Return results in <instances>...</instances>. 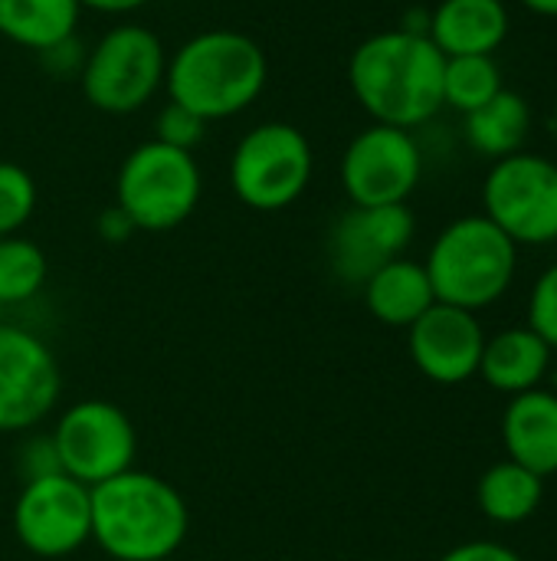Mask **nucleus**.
I'll return each instance as SVG.
<instances>
[{"mask_svg":"<svg viewBox=\"0 0 557 561\" xmlns=\"http://www.w3.org/2000/svg\"><path fill=\"white\" fill-rule=\"evenodd\" d=\"M13 533L36 559H66L92 542V496L79 480L56 473L23 483L13 503Z\"/></svg>","mask_w":557,"mask_h":561,"instance_id":"nucleus-11","label":"nucleus"},{"mask_svg":"<svg viewBox=\"0 0 557 561\" xmlns=\"http://www.w3.org/2000/svg\"><path fill=\"white\" fill-rule=\"evenodd\" d=\"M423 266L437 302L479 312L509 293L519 270V247L486 214H473L440 230Z\"/></svg>","mask_w":557,"mask_h":561,"instance_id":"nucleus-4","label":"nucleus"},{"mask_svg":"<svg viewBox=\"0 0 557 561\" xmlns=\"http://www.w3.org/2000/svg\"><path fill=\"white\" fill-rule=\"evenodd\" d=\"M36 210V181L23 164L0 161V237H13Z\"/></svg>","mask_w":557,"mask_h":561,"instance_id":"nucleus-24","label":"nucleus"},{"mask_svg":"<svg viewBox=\"0 0 557 561\" xmlns=\"http://www.w3.org/2000/svg\"><path fill=\"white\" fill-rule=\"evenodd\" d=\"M555 385H557V378H555Z\"/></svg>","mask_w":557,"mask_h":561,"instance_id":"nucleus-33","label":"nucleus"},{"mask_svg":"<svg viewBox=\"0 0 557 561\" xmlns=\"http://www.w3.org/2000/svg\"><path fill=\"white\" fill-rule=\"evenodd\" d=\"M46 273V253L33 240L20 233L0 237V309L30 302L43 289Z\"/></svg>","mask_w":557,"mask_h":561,"instance_id":"nucleus-23","label":"nucleus"},{"mask_svg":"<svg viewBox=\"0 0 557 561\" xmlns=\"http://www.w3.org/2000/svg\"><path fill=\"white\" fill-rule=\"evenodd\" d=\"M95 230H98V237H102L105 243H125V240L135 233V224H131V217H128L118 204H112V207H105V210L98 214Z\"/></svg>","mask_w":557,"mask_h":561,"instance_id":"nucleus-30","label":"nucleus"},{"mask_svg":"<svg viewBox=\"0 0 557 561\" xmlns=\"http://www.w3.org/2000/svg\"><path fill=\"white\" fill-rule=\"evenodd\" d=\"M502 444L509 460L538 473L542 480L557 473V391L535 388L515 394L502 414Z\"/></svg>","mask_w":557,"mask_h":561,"instance_id":"nucleus-15","label":"nucleus"},{"mask_svg":"<svg viewBox=\"0 0 557 561\" xmlns=\"http://www.w3.org/2000/svg\"><path fill=\"white\" fill-rule=\"evenodd\" d=\"M16 473H20V483H33V480L62 473L59 454H56V444H53V434L26 437L20 444V450H16Z\"/></svg>","mask_w":557,"mask_h":561,"instance_id":"nucleus-27","label":"nucleus"},{"mask_svg":"<svg viewBox=\"0 0 557 561\" xmlns=\"http://www.w3.org/2000/svg\"><path fill=\"white\" fill-rule=\"evenodd\" d=\"M0 312H3V309H0Z\"/></svg>","mask_w":557,"mask_h":561,"instance_id":"nucleus-34","label":"nucleus"},{"mask_svg":"<svg viewBox=\"0 0 557 561\" xmlns=\"http://www.w3.org/2000/svg\"><path fill=\"white\" fill-rule=\"evenodd\" d=\"M269 82L266 49L240 30H200L167 56L164 92L204 122L246 112Z\"/></svg>","mask_w":557,"mask_h":561,"instance_id":"nucleus-3","label":"nucleus"},{"mask_svg":"<svg viewBox=\"0 0 557 561\" xmlns=\"http://www.w3.org/2000/svg\"><path fill=\"white\" fill-rule=\"evenodd\" d=\"M79 16V0H0V36L43 53L76 36Z\"/></svg>","mask_w":557,"mask_h":561,"instance_id":"nucleus-19","label":"nucleus"},{"mask_svg":"<svg viewBox=\"0 0 557 561\" xmlns=\"http://www.w3.org/2000/svg\"><path fill=\"white\" fill-rule=\"evenodd\" d=\"M53 444L62 473L89 490L131 470L138 454L135 424L108 401H79L66 408L53 427Z\"/></svg>","mask_w":557,"mask_h":561,"instance_id":"nucleus-9","label":"nucleus"},{"mask_svg":"<svg viewBox=\"0 0 557 561\" xmlns=\"http://www.w3.org/2000/svg\"><path fill=\"white\" fill-rule=\"evenodd\" d=\"M204 174L194 151L161 141L131 148L115 178V204L131 217L135 230L167 233L181 227L200 204Z\"/></svg>","mask_w":557,"mask_h":561,"instance_id":"nucleus-5","label":"nucleus"},{"mask_svg":"<svg viewBox=\"0 0 557 561\" xmlns=\"http://www.w3.org/2000/svg\"><path fill=\"white\" fill-rule=\"evenodd\" d=\"M62 391L49 345L23 329L0 322V434H26L43 424Z\"/></svg>","mask_w":557,"mask_h":561,"instance_id":"nucleus-12","label":"nucleus"},{"mask_svg":"<svg viewBox=\"0 0 557 561\" xmlns=\"http://www.w3.org/2000/svg\"><path fill=\"white\" fill-rule=\"evenodd\" d=\"M207 125L210 122H204L190 108H184V105H177V102L167 99V105L154 118V141L171 145V148H181V151H194L204 141Z\"/></svg>","mask_w":557,"mask_h":561,"instance_id":"nucleus-25","label":"nucleus"},{"mask_svg":"<svg viewBox=\"0 0 557 561\" xmlns=\"http://www.w3.org/2000/svg\"><path fill=\"white\" fill-rule=\"evenodd\" d=\"M532 128V108L519 92L502 89L483 108L466 115V141L486 158H509L522 151V141Z\"/></svg>","mask_w":557,"mask_h":561,"instance_id":"nucleus-21","label":"nucleus"},{"mask_svg":"<svg viewBox=\"0 0 557 561\" xmlns=\"http://www.w3.org/2000/svg\"><path fill=\"white\" fill-rule=\"evenodd\" d=\"M315 171L309 135L292 122L253 125L230 154V191L259 214L292 207Z\"/></svg>","mask_w":557,"mask_h":561,"instance_id":"nucleus-7","label":"nucleus"},{"mask_svg":"<svg viewBox=\"0 0 557 561\" xmlns=\"http://www.w3.org/2000/svg\"><path fill=\"white\" fill-rule=\"evenodd\" d=\"M423 178V151L407 128L371 122L341 154V187L355 207L407 204Z\"/></svg>","mask_w":557,"mask_h":561,"instance_id":"nucleus-10","label":"nucleus"},{"mask_svg":"<svg viewBox=\"0 0 557 561\" xmlns=\"http://www.w3.org/2000/svg\"><path fill=\"white\" fill-rule=\"evenodd\" d=\"M361 289L368 312L391 329H410L437 302L427 266L407 256H397L381 266Z\"/></svg>","mask_w":557,"mask_h":561,"instance_id":"nucleus-18","label":"nucleus"},{"mask_svg":"<svg viewBox=\"0 0 557 561\" xmlns=\"http://www.w3.org/2000/svg\"><path fill=\"white\" fill-rule=\"evenodd\" d=\"M164 72L167 53L161 36L141 23H118L85 49L79 85L92 108L131 115L164 89Z\"/></svg>","mask_w":557,"mask_h":561,"instance_id":"nucleus-6","label":"nucleus"},{"mask_svg":"<svg viewBox=\"0 0 557 561\" xmlns=\"http://www.w3.org/2000/svg\"><path fill=\"white\" fill-rule=\"evenodd\" d=\"M417 230L407 204L348 207L328 230V266L348 286H364L381 266L404 256Z\"/></svg>","mask_w":557,"mask_h":561,"instance_id":"nucleus-13","label":"nucleus"},{"mask_svg":"<svg viewBox=\"0 0 557 561\" xmlns=\"http://www.w3.org/2000/svg\"><path fill=\"white\" fill-rule=\"evenodd\" d=\"M446 56L427 33L384 30L358 43L348 59V85L358 105L394 128H417L443 108Z\"/></svg>","mask_w":557,"mask_h":561,"instance_id":"nucleus-1","label":"nucleus"},{"mask_svg":"<svg viewBox=\"0 0 557 561\" xmlns=\"http://www.w3.org/2000/svg\"><path fill=\"white\" fill-rule=\"evenodd\" d=\"M548 368H552V348L529 325H515L489 335L479 358L483 381L512 398L542 388Z\"/></svg>","mask_w":557,"mask_h":561,"instance_id":"nucleus-17","label":"nucleus"},{"mask_svg":"<svg viewBox=\"0 0 557 561\" xmlns=\"http://www.w3.org/2000/svg\"><path fill=\"white\" fill-rule=\"evenodd\" d=\"M440 561H525L515 549L502 546V542H486V539H476V542H463L456 549H450L446 556H440Z\"/></svg>","mask_w":557,"mask_h":561,"instance_id":"nucleus-29","label":"nucleus"},{"mask_svg":"<svg viewBox=\"0 0 557 561\" xmlns=\"http://www.w3.org/2000/svg\"><path fill=\"white\" fill-rule=\"evenodd\" d=\"M407 348L423 378L437 385H463L479 375L486 332L476 312L433 302L407 329Z\"/></svg>","mask_w":557,"mask_h":561,"instance_id":"nucleus-14","label":"nucleus"},{"mask_svg":"<svg viewBox=\"0 0 557 561\" xmlns=\"http://www.w3.org/2000/svg\"><path fill=\"white\" fill-rule=\"evenodd\" d=\"M552 352H557V263L548 266L529 296V322H525Z\"/></svg>","mask_w":557,"mask_h":561,"instance_id":"nucleus-26","label":"nucleus"},{"mask_svg":"<svg viewBox=\"0 0 557 561\" xmlns=\"http://www.w3.org/2000/svg\"><path fill=\"white\" fill-rule=\"evenodd\" d=\"M427 36L443 56H492L509 36V10L502 0H440Z\"/></svg>","mask_w":557,"mask_h":561,"instance_id":"nucleus-16","label":"nucleus"},{"mask_svg":"<svg viewBox=\"0 0 557 561\" xmlns=\"http://www.w3.org/2000/svg\"><path fill=\"white\" fill-rule=\"evenodd\" d=\"M532 13H542V16H557V0H522Z\"/></svg>","mask_w":557,"mask_h":561,"instance_id":"nucleus-32","label":"nucleus"},{"mask_svg":"<svg viewBox=\"0 0 557 561\" xmlns=\"http://www.w3.org/2000/svg\"><path fill=\"white\" fill-rule=\"evenodd\" d=\"M148 0H79L82 10H95V13H108V16H125L141 10Z\"/></svg>","mask_w":557,"mask_h":561,"instance_id":"nucleus-31","label":"nucleus"},{"mask_svg":"<svg viewBox=\"0 0 557 561\" xmlns=\"http://www.w3.org/2000/svg\"><path fill=\"white\" fill-rule=\"evenodd\" d=\"M502 92V69L492 56H446L443 105L469 115Z\"/></svg>","mask_w":557,"mask_h":561,"instance_id":"nucleus-22","label":"nucleus"},{"mask_svg":"<svg viewBox=\"0 0 557 561\" xmlns=\"http://www.w3.org/2000/svg\"><path fill=\"white\" fill-rule=\"evenodd\" d=\"M486 217L515 243L542 247L557 240V164L515 151L499 158L483 184Z\"/></svg>","mask_w":557,"mask_h":561,"instance_id":"nucleus-8","label":"nucleus"},{"mask_svg":"<svg viewBox=\"0 0 557 561\" xmlns=\"http://www.w3.org/2000/svg\"><path fill=\"white\" fill-rule=\"evenodd\" d=\"M542 500H545V480L538 473L519 467L515 460H502V463L489 467L476 486V503H479L483 516L499 526H519V523L532 519L538 513Z\"/></svg>","mask_w":557,"mask_h":561,"instance_id":"nucleus-20","label":"nucleus"},{"mask_svg":"<svg viewBox=\"0 0 557 561\" xmlns=\"http://www.w3.org/2000/svg\"><path fill=\"white\" fill-rule=\"evenodd\" d=\"M92 542L115 561H167L187 539L190 510L174 483L125 470L89 490Z\"/></svg>","mask_w":557,"mask_h":561,"instance_id":"nucleus-2","label":"nucleus"},{"mask_svg":"<svg viewBox=\"0 0 557 561\" xmlns=\"http://www.w3.org/2000/svg\"><path fill=\"white\" fill-rule=\"evenodd\" d=\"M36 56L46 66V72H53V76H79V69L85 62V46H79V39L69 36V39H62V43H56Z\"/></svg>","mask_w":557,"mask_h":561,"instance_id":"nucleus-28","label":"nucleus"}]
</instances>
